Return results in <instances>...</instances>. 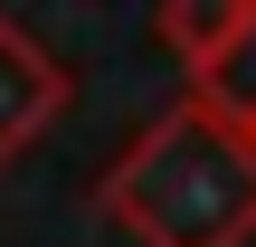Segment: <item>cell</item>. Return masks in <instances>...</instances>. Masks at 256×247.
<instances>
[{
  "instance_id": "7a4b0ae2",
  "label": "cell",
  "mask_w": 256,
  "mask_h": 247,
  "mask_svg": "<svg viewBox=\"0 0 256 247\" xmlns=\"http://www.w3.org/2000/svg\"><path fill=\"white\" fill-rule=\"evenodd\" d=\"M66 95H76V76H66V67H57V57L0 10V171H10V162L66 114Z\"/></svg>"
},
{
  "instance_id": "3957f363",
  "label": "cell",
  "mask_w": 256,
  "mask_h": 247,
  "mask_svg": "<svg viewBox=\"0 0 256 247\" xmlns=\"http://www.w3.org/2000/svg\"><path fill=\"white\" fill-rule=\"evenodd\" d=\"M190 105L218 114V124H238V133H256V0H247V19H238V38L190 76Z\"/></svg>"
},
{
  "instance_id": "277c9868",
  "label": "cell",
  "mask_w": 256,
  "mask_h": 247,
  "mask_svg": "<svg viewBox=\"0 0 256 247\" xmlns=\"http://www.w3.org/2000/svg\"><path fill=\"white\" fill-rule=\"evenodd\" d=\"M238 19H247V0H171V10H162V48L180 57V76H200V67L238 38Z\"/></svg>"
},
{
  "instance_id": "6da1fadb",
  "label": "cell",
  "mask_w": 256,
  "mask_h": 247,
  "mask_svg": "<svg viewBox=\"0 0 256 247\" xmlns=\"http://www.w3.org/2000/svg\"><path fill=\"white\" fill-rule=\"evenodd\" d=\"M95 209L133 247H256V133L180 95L114 152Z\"/></svg>"
}]
</instances>
